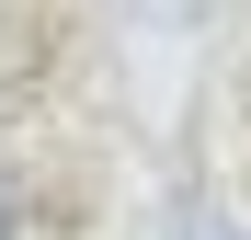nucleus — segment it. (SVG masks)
<instances>
[{"mask_svg":"<svg viewBox=\"0 0 251 240\" xmlns=\"http://www.w3.org/2000/svg\"><path fill=\"white\" fill-rule=\"evenodd\" d=\"M12 229H23V183L0 172V240H12Z\"/></svg>","mask_w":251,"mask_h":240,"instance_id":"2","label":"nucleus"},{"mask_svg":"<svg viewBox=\"0 0 251 240\" xmlns=\"http://www.w3.org/2000/svg\"><path fill=\"white\" fill-rule=\"evenodd\" d=\"M149 240H251V229H240L228 206H172V217H160Z\"/></svg>","mask_w":251,"mask_h":240,"instance_id":"1","label":"nucleus"}]
</instances>
